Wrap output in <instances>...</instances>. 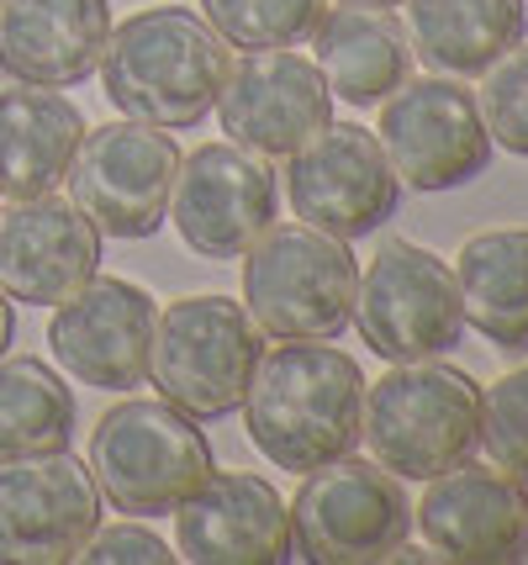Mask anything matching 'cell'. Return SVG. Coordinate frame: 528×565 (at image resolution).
I'll list each match as a JSON object with an SVG mask.
<instances>
[{"mask_svg": "<svg viewBox=\"0 0 528 565\" xmlns=\"http://www.w3.org/2000/svg\"><path fill=\"white\" fill-rule=\"evenodd\" d=\"M365 375L344 349L323 339H280L259 354L244 392V428L254 449L280 470H317L359 444Z\"/></svg>", "mask_w": 528, "mask_h": 565, "instance_id": "1", "label": "cell"}, {"mask_svg": "<svg viewBox=\"0 0 528 565\" xmlns=\"http://www.w3.org/2000/svg\"><path fill=\"white\" fill-rule=\"evenodd\" d=\"M227 43L202 11L185 6H143L106 32L101 90L106 100L153 127H196L212 111L227 74Z\"/></svg>", "mask_w": 528, "mask_h": 565, "instance_id": "2", "label": "cell"}, {"mask_svg": "<svg viewBox=\"0 0 528 565\" xmlns=\"http://www.w3.org/2000/svg\"><path fill=\"white\" fill-rule=\"evenodd\" d=\"M481 428V386L439 360H402L380 381H365L359 444L402 481H428L471 460Z\"/></svg>", "mask_w": 528, "mask_h": 565, "instance_id": "3", "label": "cell"}, {"mask_svg": "<svg viewBox=\"0 0 528 565\" xmlns=\"http://www.w3.org/2000/svg\"><path fill=\"white\" fill-rule=\"evenodd\" d=\"M212 444L164 396H127L90 434V476L127 518H164L212 476Z\"/></svg>", "mask_w": 528, "mask_h": 565, "instance_id": "4", "label": "cell"}, {"mask_svg": "<svg viewBox=\"0 0 528 565\" xmlns=\"http://www.w3.org/2000/svg\"><path fill=\"white\" fill-rule=\"evenodd\" d=\"M244 307L270 339H338L354 318L359 265L344 238L270 222L244 254Z\"/></svg>", "mask_w": 528, "mask_h": 565, "instance_id": "5", "label": "cell"}, {"mask_svg": "<svg viewBox=\"0 0 528 565\" xmlns=\"http://www.w3.org/2000/svg\"><path fill=\"white\" fill-rule=\"evenodd\" d=\"M265 333L233 296H180L153 318L149 381L191 418H227L244 407Z\"/></svg>", "mask_w": 528, "mask_h": 565, "instance_id": "6", "label": "cell"}, {"mask_svg": "<svg viewBox=\"0 0 528 565\" xmlns=\"http://www.w3.org/2000/svg\"><path fill=\"white\" fill-rule=\"evenodd\" d=\"M285 513H291L297 555L312 565L397 561L412 534V502L402 492V476L354 455L306 470Z\"/></svg>", "mask_w": 528, "mask_h": 565, "instance_id": "7", "label": "cell"}, {"mask_svg": "<svg viewBox=\"0 0 528 565\" xmlns=\"http://www.w3.org/2000/svg\"><path fill=\"white\" fill-rule=\"evenodd\" d=\"M180 148L170 127L153 122H101L85 127L75 159H69V201L96 222L101 238H149L170 217Z\"/></svg>", "mask_w": 528, "mask_h": 565, "instance_id": "8", "label": "cell"}, {"mask_svg": "<svg viewBox=\"0 0 528 565\" xmlns=\"http://www.w3.org/2000/svg\"><path fill=\"white\" fill-rule=\"evenodd\" d=\"M354 328L376 349L380 360H439L460 344L465 318L454 296V270L423 244H391L376 248V259L359 270L354 286Z\"/></svg>", "mask_w": 528, "mask_h": 565, "instance_id": "9", "label": "cell"}, {"mask_svg": "<svg viewBox=\"0 0 528 565\" xmlns=\"http://www.w3.org/2000/svg\"><path fill=\"white\" fill-rule=\"evenodd\" d=\"M376 143L397 180L412 191H454L492 164V132L476 111V90L433 74H407L380 100Z\"/></svg>", "mask_w": 528, "mask_h": 565, "instance_id": "10", "label": "cell"}, {"mask_svg": "<svg viewBox=\"0 0 528 565\" xmlns=\"http://www.w3.org/2000/svg\"><path fill=\"white\" fill-rule=\"evenodd\" d=\"M285 196L306 227L354 244L397 212L402 180L370 127L323 122L297 153H285Z\"/></svg>", "mask_w": 528, "mask_h": 565, "instance_id": "11", "label": "cell"}, {"mask_svg": "<svg viewBox=\"0 0 528 565\" xmlns=\"http://www.w3.org/2000/svg\"><path fill=\"white\" fill-rule=\"evenodd\" d=\"M101 523V487L69 449L0 460V561L64 565Z\"/></svg>", "mask_w": 528, "mask_h": 565, "instance_id": "12", "label": "cell"}, {"mask_svg": "<svg viewBox=\"0 0 528 565\" xmlns=\"http://www.w3.org/2000/svg\"><path fill=\"white\" fill-rule=\"evenodd\" d=\"M170 222L202 259H238L276 222V170L244 143H202L180 159Z\"/></svg>", "mask_w": 528, "mask_h": 565, "instance_id": "13", "label": "cell"}, {"mask_svg": "<svg viewBox=\"0 0 528 565\" xmlns=\"http://www.w3.org/2000/svg\"><path fill=\"white\" fill-rule=\"evenodd\" d=\"M212 106L227 143L254 148L259 159H285L333 122V96L317 64L291 49H244V58H227Z\"/></svg>", "mask_w": 528, "mask_h": 565, "instance_id": "14", "label": "cell"}, {"mask_svg": "<svg viewBox=\"0 0 528 565\" xmlns=\"http://www.w3.org/2000/svg\"><path fill=\"white\" fill-rule=\"evenodd\" d=\"M153 296L117 275H90L75 296L53 307L49 349L53 360L96 392H132L149 381Z\"/></svg>", "mask_w": 528, "mask_h": 565, "instance_id": "15", "label": "cell"}, {"mask_svg": "<svg viewBox=\"0 0 528 565\" xmlns=\"http://www.w3.org/2000/svg\"><path fill=\"white\" fill-rule=\"evenodd\" d=\"M412 523L444 561L503 565L528 555V487L503 466H460L423 481Z\"/></svg>", "mask_w": 528, "mask_h": 565, "instance_id": "16", "label": "cell"}, {"mask_svg": "<svg viewBox=\"0 0 528 565\" xmlns=\"http://www.w3.org/2000/svg\"><path fill=\"white\" fill-rule=\"evenodd\" d=\"M175 555L196 565H285L297 561L291 513L265 476L212 470L175 508Z\"/></svg>", "mask_w": 528, "mask_h": 565, "instance_id": "17", "label": "cell"}, {"mask_svg": "<svg viewBox=\"0 0 528 565\" xmlns=\"http://www.w3.org/2000/svg\"><path fill=\"white\" fill-rule=\"evenodd\" d=\"M101 270V233L69 196H26L0 212V291L26 307H58Z\"/></svg>", "mask_w": 528, "mask_h": 565, "instance_id": "18", "label": "cell"}, {"mask_svg": "<svg viewBox=\"0 0 528 565\" xmlns=\"http://www.w3.org/2000/svg\"><path fill=\"white\" fill-rule=\"evenodd\" d=\"M111 0H0V74L17 85H79L101 64Z\"/></svg>", "mask_w": 528, "mask_h": 565, "instance_id": "19", "label": "cell"}, {"mask_svg": "<svg viewBox=\"0 0 528 565\" xmlns=\"http://www.w3.org/2000/svg\"><path fill=\"white\" fill-rule=\"evenodd\" d=\"M312 64L323 74L327 96L344 106H380L412 74V43L407 26L391 11L370 6H333L312 26Z\"/></svg>", "mask_w": 528, "mask_h": 565, "instance_id": "20", "label": "cell"}, {"mask_svg": "<svg viewBox=\"0 0 528 565\" xmlns=\"http://www.w3.org/2000/svg\"><path fill=\"white\" fill-rule=\"evenodd\" d=\"M79 138H85L79 106L53 85L0 90V196L26 201L58 191Z\"/></svg>", "mask_w": 528, "mask_h": 565, "instance_id": "21", "label": "cell"}, {"mask_svg": "<svg viewBox=\"0 0 528 565\" xmlns=\"http://www.w3.org/2000/svg\"><path fill=\"white\" fill-rule=\"evenodd\" d=\"M460 318L507 354L528 349V227H486L454 254Z\"/></svg>", "mask_w": 528, "mask_h": 565, "instance_id": "22", "label": "cell"}, {"mask_svg": "<svg viewBox=\"0 0 528 565\" xmlns=\"http://www.w3.org/2000/svg\"><path fill=\"white\" fill-rule=\"evenodd\" d=\"M407 43L444 74H481L524 43V0H402Z\"/></svg>", "mask_w": 528, "mask_h": 565, "instance_id": "23", "label": "cell"}, {"mask_svg": "<svg viewBox=\"0 0 528 565\" xmlns=\"http://www.w3.org/2000/svg\"><path fill=\"white\" fill-rule=\"evenodd\" d=\"M75 439V392L37 354H0V460L69 449Z\"/></svg>", "mask_w": 528, "mask_h": 565, "instance_id": "24", "label": "cell"}, {"mask_svg": "<svg viewBox=\"0 0 528 565\" xmlns=\"http://www.w3.org/2000/svg\"><path fill=\"white\" fill-rule=\"evenodd\" d=\"M202 17L227 49H297L312 38L323 0H202Z\"/></svg>", "mask_w": 528, "mask_h": 565, "instance_id": "25", "label": "cell"}, {"mask_svg": "<svg viewBox=\"0 0 528 565\" xmlns=\"http://www.w3.org/2000/svg\"><path fill=\"white\" fill-rule=\"evenodd\" d=\"M476 444L492 455V466L518 476L528 487V365L507 370L503 381H492L481 392V428Z\"/></svg>", "mask_w": 528, "mask_h": 565, "instance_id": "26", "label": "cell"}, {"mask_svg": "<svg viewBox=\"0 0 528 565\" xmlns=\"http://www.w3.org/2000/svg\"><path fill=\"white\" fill-rule=\"evenodd\" d=\"M476 111L492 143H503L507 153L528 159V49L513 43V49L481 70V90H476Z\"/></svg>", "mask_w": 528, "mask_h": 565, "instance_id": "27", "label": "cell"}, {"mask_svg": "<svg viewBox=\"0 0 528 565\" xmlns=\"http://www.w3.org/2000/svg\"><path fill=\"white\" fill-rule=\"evenodd\" d=\"M75 561L85 565H170L180 561V555H170V544L159 540L153 529H143V523H96V534L79 544Z\"/></svg>", "mask_w": 528, "mask_h": 565, "instance_id": "28", "label": "cell"}, {"mask_svg": "<svg viewBox=\"0 0 528 565\" xmlns=\"http://www.w3.org/2000/svg\"><path fill=\"white\" fill-rule=\"evenodd\" d=\"M11 333H17V318H11V296L0 291V354L11 349Z\"/></svg>", "mask_w": 528, "mask_h": 565, "instance_id": "29", "label": "cell"}, {"mask_svg": "<svg viewBox=\"0 0 528 565\" xmlns=\"http://www.w3.org/2000/svg\"><path fill=\"white\" fill-rule=\"evenodd\" d=\"M333 6H370V11H391V6H402V0H333Z\"/></svg>", "mask_w": 528, "mask_h": 565, "instance_id": "30", "label": "cell"}]
</instances>
